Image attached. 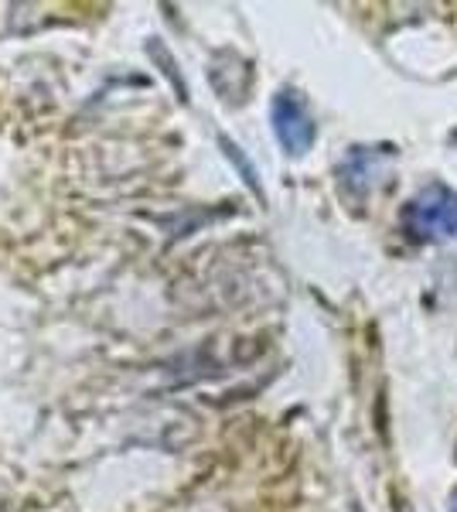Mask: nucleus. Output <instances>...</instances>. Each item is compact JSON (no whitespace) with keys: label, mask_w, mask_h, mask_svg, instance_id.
Segmentation results:
<instances>
[{"label":"nucleus","mask_w":457,"mask_h":512,"mask_svg":"<svg viewBox=\"0 0 457 512\" xmlns=\"http://www.w3.org/2000/svg\"><path fill=\"white\" fill-rule=\"evenodd\" d=\"M273 130H277V140L284 144V151L290 154L311 151L318 127H314L311 110H307V103L297 89H280L277 99H273Z\"/></svg>","instance_id":"nucleus-2"},{"label":"nucleus","mask_w":457,"mask_h":512,"mask_svg":"<svg viewBox=\"0 0 457 512\" xmlns=\"http://www.w3.org/2000/svg\"><path fill=\"white\" fill-rule=\"evenodd\" d=\"M400 226L413 243H437L457 236V192L444 181L423 185L400 212Z\"/></svg>","instance_id":"nucleus-1"},{"label":"nucleus","mask_w":457,"mask_h":512,"mask_svg":"<svg viewBox=\"0 0 457 512\" xmlns=\"http://www.w3.org/2000/svg\"><path fill=\"white\" fill-rule=\"evenodd\" d=\"M447 512H457V485L451 489V495H447Z\"/></svg>","instance_id":"nucleus-4"},{"label":"nucleus","mask_w":457,"mask_h":512,"mask_svg":"<svg viewBox=\"0 0 457 512\" xmlns=\"http://www.w3.org/2000/svg\"><path fill=\"white\" fill-rule=\"evenodd\" d=\"M403 512H410V509H403Z\"/></svg>","instance_id":"nucleus-5"},{"label":"nucleus","mask_w":457,"mask_h":512,"mask_svg":"<svg viewBox=\"0 0 457 512\" xmlns=\"http://www.w3.org/2000/svg\"><path fill=\"white\" fill-rule=\"evenodd\" d=\"M389 164H393V147H352L342 161V188L362 202L379 185Z\"/></svg>","instance_id":"nucleus-3"}]
</instances>
